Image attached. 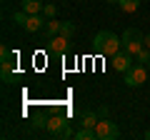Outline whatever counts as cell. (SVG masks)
Returning <instances> with one entry per match:
<instances>
[{
    "label": "cell",
    "instance_id": "3957f363",
    "mask_svg": "<svg viewBox=\"0 0 150 140\" xmlns=\"http://www.w3.org/2000/svg\"><path fill=\"white\" fill-rule=\"evenodd\" d=\"M45 128H48L50 135L55 138H75V133L70 130V123L63 118V115H53V118L45 120Z\"/></svg>",
    "mask_w": 150,
    "mask_h": 140
},
{
    "label": "cell",
    "instance_id": "ac0fdd59",
    "mask_svg": "<svg viewBox=\"0 0 150 140\" xmlns=\"http://www.w3.org/2000/svg\"><path fill=\"white\" fill-rule=\"evenodd\" d=\"M43 15H45V18H55V15H58V5L45 3V5H43Z\"/></svg>",
    "mask_w": 150,
    "mask_h": 140
},
{
    "label": "cell",
    "instance_id": "5bb4252c",
    "mask_svg": "<svg viewBox=\"0 0 150 140\" xmlns=\"http://www.w3.org/2000/svg\"><path fill=\"white\" fill-rule=\"evenodd\" d=\"M118 5H120V10H123V13H135L140 8V0H120Z\"/></svg>",
    "mask_w": 150,
    "mask_h": 140
},
{
    "label": "cell",
    "instance_id": "7402d4cb",
    "mask_svg": "<svg viewBox=\"0 0 150 140\" xmlns=\"http://www.w3.org/2000/svg\"><path fill=\"white\" fill-rule=\"evenodd\" d=\"M108 3H120V0H108Z\"/></svg>",
    "mask_w": 150,
    "mask_h": 140
},
{
    "label": "cell",
    "instance_id": "6da1fadb",
    "mask_svg": "<svg viewBox=\"0 0 150 140\" xmlns=\"http://www.w3.org/2000/svg\"><path fill=\"white\" fill-rule=\"evenodd\" d=\"M93 48L100 55H105V58H112V55L120 53V48H123V38H118L110 30H100L95 35V40H93Z\"/></svg>",
    "mask_w": 150,
    "mask_h": 140
},
{
    "label": "cell",
    "instance_id": "d6986e66",
    "mask_svg": "<svg viewBox=\"0 0 150 140\" xmlns=\"http://www.w3.org/2000/svg\"><path fill=\"white\" fill-rule=\"evenodd\" d=\"M98 115H100V118H108V108H105V105H100V108H98Z\"/></svg>",
    "mask_w": 150,
    "mask_h": 140
},
{
    "label": "cell",
    "instance_id": "44dd1931",
    "mask_svg": "<svg viewBox=\"0 0 150 140\" xmlns=\"http://www.w3.org/2000/svg\"><path fill=\"white\" fill-rule=\"evenodd\" d=\"M145 138H148V140H150V130H148V133H145Z\"/></svg>",
    "mask_w": 150,
    "mask_h": 140
},
{
    "label": "cell",
    "instance_id": "e0dca14e",
    "mask_svg": "<svg viewBox=\"0 0 150 140\" xmlns=\"http://www.w3.org/2000/svg\"><path fill=\"white\" fill-rule=\"evenodd\" d=\"M60 35H65V38H73V35H75V23H63V28H60Z\"/></svg>",
    "mask_w": 150,
    "mask_h": 140
},
{
    "label": "cell",
    "instance_id": "9c48e42d",
    "mask_svg": "<svg viewBox=\"0 0 150 140\" xmlns=\"http://www.w3.org/2000/svg\"><path fill=\"white\" fill-rule=\"evenodd\" d=\"M13 68H15V55L8 48H3L0 50V70H3V73H10Z\"/></svg>",
    "mask_w": 150,
    "mask_h": 140
},
{
    "label": "cell",
    "instance_id": "7a4b0ae2",
    "mask_svg": "<svg viewBox=\"0 0 150 140\" xmlns=\"http://www.w3.org/2000/svg\"><path fill=\"white\" fill-rule=\"evenodd\" d=\"M143 38H145V35L138 30V28H125V33H123V48L135 58V55L145 48V45H143Z\"/></svg>",
    "mask_w": 150,
    "mask_h": 140
},
{
    "label": "cell",
    "instance_id": "8992f818",
    "mask_svg": "<svg viewBox=\"0 0 150 140\" xmlns=\"http://www.w3.org/2000/svg\"><path fill=\"white\" fill-rule=\"evenodd\" d=\"M133 60H135V58L128 53V50H123V53H115V55H112V68L118 70V73H128V70L135 65Z\"/></svg>",
    "mask_w": 150,
    "mask_h": 140
},
{
    "label": "cell",
    "instance_id": "277c9868",
    "mask_svg": "<svg viewBox=\"0 0 150 140\" xmlns=\"http://www.w3.org/2000/svg\"><path fill=\"white\" fill-rule=\"evenodd\" d=\"M95 135H98V140H115L120 135V128L110 118H100L95 125Z\"/></svg>",
    "mask_w": 150,
    "mask_h": 140
},
{
    "label": "cell",
    "instance_id": "7c38bea8",
    "mask_svg": "<svg viewBox=\"0 0 150 140\" xmlns=\"http://www.w3.org/2000/svg\"><path fill=\"white\" fill-rule=\"evenodd\" d=\"M98 120H100V115L93 113V110H85V113H80V125H83V128H95Z\"/></svg>",
    "mask_w": 150,
    "mask_h": 140
},
{
    "label": "cell",
    "instance_id": "ffe728a7",
    "mask_svg": "<svg viewBox=\"0 0 150 140\" xmlns=\"http://www.w3.org/2000/svg\"><path fill=\"white\" fill-rule=\"evenodd\" d=\"M143 45H145V48L150 50V35H145V38H143Z\"/></svg>",
    "mask_w": 150,
    "mask_h": 140
},
{
    "label": "cell",
    "instance_id": "9a60e30c",
    "mask_svg": "<svg viewBox=\"0 0 150 140\" xmlns=\"http://www.w3.org/2000/svg\"><path fill=\"white\" fill-rule=\"evenodd\" d=\"M10 18H13V23H15V25L23 28V25H25V20H28V13H25V10H18V13H13Z\"/></svg>",
    "mask_w": 150,
    "mask_h": 140
},
{
    "label": "cell",
    "instance_id": "4fadbf2b",
    "mask_svg": "<svg viewBox=\"0 0 150 140\" xmlns=\"http://www.w3.org/2000/svg\"><path fill=\"white\" fill-rule=\"evenodd\" d=\"M95 128H80L75 130V140H95Z\"/></svg>",
    "mask_w": 150,
    "mask_h": 140
},
{
    "label": "cell",
    "instance_id": "2e32d148",
    "mask_svg": "<svg viewBox=\"0 0 150 140\" xmlns=\"http://www.w3.org/2000/svg\"><path fill=\"white\" fill-rule=\"evenodd\" d=\"M135 63H140V65H148V63H150V50H148V48H143L138 55H135Z\"/></svg>",
    "mask_w": 150,
    "mask_h": 140
},
{
    "label": "cell",
    "instance_id": "8fae6325",
    "mask_svg": "<svg viewBox=\"0 0 150 140\" xmlns=\"http://www.w3.org/2000/svg\"><path fill=\"white\" fill-rule=\"evenodd\" d=\"M43 0H23L20 3V10H25L28 15H38V13H43Z\"/></svg>",
    "mask_w": 150,
    "mask_h": 140
},
{
    "label": "cell",
    "instance_id": "52a82bcc",
    "mask_svg": "<svg viewBox=\"0 0 150 140\" xmlns=\"http://www.w3.org/2000/svg\"><path fill=\"white\" fill-rule=\"evenodd\" d=\"M68 43H70V38H65V35H55V38L48 40V50L55 53V55H63L65 50H68Z\"/></svg>",
    "mask_w": 150,
    "mask_h": 140
},
{
    "label": "cell",
    "instance_id": "5b68a950",
    "mask_svg": "<svg viewBox=\"0 0 150 140\" xmlns=\"http://www.w3.org/2000/svg\"><path fill=\"white\" fill-rule=\"evenodd\" d=\"M123 75H125V85L128 88H140V85H145V80H148V70H145V65L135 63L128 73H123Z\"/></svg>",
    "mask_w": 150,
    "mask_h": 140
},
{
    "label": "cell",
    "instance_id": "ba28073f",
    "mask_svg": "<svg viewBox=\"0 0 150 140\" xmlns=\"http://www.w3.org/2000/svg\"><path fill=\"white\" fill-rule=\"evenodd\" d=\"M45 28V20L40 18V13L38 15H28V20H25V25H23V30H28V33H40Z\"/></svg>",
    "mask_w": 150,
    "mask_h": 140
},
{
    "label": "cell",
    "instance_id": "30bf717a",
    "mask_svg": "<svg viewBox=\"0 0 150 140\" xmlns=\"http://www.w3.org/2000/svg\"><path fill=\"white\" fill-rule=\"evenodd\" d=\"M60 28H63V23H58L55 18H48V20H45V28H43L45 40H50V38H55V35H60Z\"/></svg>",
    "mask_w": 150,
    "mask_h": 140
}]
</instances>
